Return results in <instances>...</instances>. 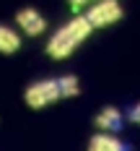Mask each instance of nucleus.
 <instances>
[{"instance_id": "f257e3e1", "label": "nucleus", "mask_w": 140, "mask_h": 151, "mask_svg": "<svg viewBox=\"0 0 140 151\" xmlns=\"http://www.w3.org/2000/svg\"><path fill=\"white\" fill-rule=\"evenodd\" d=\"M91 24H88V18L86 16H78L73 18L68 26H62L52 39H49V45H47V52H49V58H55V60H62V58H68L73 50H75L88 34H91Z\"/></svg>"}, {"instance_id": "f03ea898", "label": "nucleus", "mask_w": 140, "mask_h": 151, "mask_svg": "<svg viewBox=\"0 0 140 151\" xmlns=\"http://www.w3.org/2000/svg\"><path fill=\"white\" fill-rule=\"evenodd\" d=\"M60 94V81L57 78H44V81H36L26 89V104L34 107V109H44L47 104L57 102Z\"/></svg>"}, {"instance_id": "7ed1b4c3", "label": "nucleus", "mask_w": 140, "mask_h": 151, "mask_svg": "<svg viewBox=\"0 0 140 151\" xmlns=\"http://www.w3.org/2000/svg\"><path fill=\"white\" fill-rule=\"evenodd\" d=\"M86 18H88L91 26H109V24L122 18V8H119L117 0H99V5H93L86 13Z\"/></svg>"}, {"instance_id": "20e7f679", "label": "nucleus", "mask_w": 140, "mask_h": 151, "mask_svg": "<svg viewBox=\"0 0 140 151\" xmlns=\"http://www.w3.org/2000/svg\"><path fill=\"white\" fill-rule=\"evenodd\" d=\"M16 21H18V26L26 31V34H31V37L44 31V18H42V13H39L36 8H23V11H18Z\"/></svg>"}, {"instance_id": "39448f33", "label": "nucleus", "mask_w": 140, "mask_h": 151, "mask_svg": "<svg viewBox=\"0 0 140 151\" xmlns=\"http://www.w3.org/2000/svg\"><path fill=\"white\" fill-rule=\"evenodd\" d=\"M88 151H130V146H127V143H122V141H117L114 136L99 133V136H93V138H91Z\"/></svg>"}, {"instance_id": "423d86ee", "label": "nucleus", "mask_w": 140, "mask_h": 151, "mask_svg": "<svg viewBox=\"0 0 140 151\" xmlns=\"http://www.w3.org/2000/svg\"><path fill=\"white\" fill-rule=\"evenodd\" d=\"M122 112L119 109H114V107H107V109H101V115L96 117V125L101 128V130H112V133H117L119 128H122Z\"/></svg>"}, {"instance_id": "0eeeda50", "label": "nucleus", "mask_w": 140, "mask_h": 151, "mask_svg": "<svg viewBox=\"0 0 140 151\" xmlns=\"http://www.w3.org/2000/svg\"><path fill=\"white\" fill-rule=\"evenodd\" d=\"M18 47H21V37H18L13 29H8V26H0V52L11 55Z\"/></svg>"}, {"instance_id": "6e6552de", "label": "nucleus", "mask_w": 140, "mask_h": 151, "mask_svg": "<svg viewBox=\"0 0 140 151\" xmlns=\"http://www.w3.org/2000/svg\"><path fill=\"white\" fill-rule=\"evenodd\" d=\"M57 81H60V94L62 96H78L80 94V83H78L75 76H62Z\"/></svg>"}, {"instance_id": "1a4fd4ad", "label": "nucleus", "mask_w": 140, "mask_h": 151, "mask_svg": "<svg viewBox=\"0 0 140 151\" xmlns=\"http://www.w3.org/2000/svg\"><path fill=\"white\" fill-rule=\"evenodd\" d=\"M127 120L135 122V125H140V102H138V104H132L130 109H127Z\"/></svg>"}, {"instance_id": "9d476101", "label": "nucleus", "mask_w": 140, "mask_h": 151, "mask_svg": "<svg viewBox=\"0 0 140 151\" xmlns=\"http://www.w3.org/2000/svg\"><path fill=\"white\" fill-rule=\"evenodd\" d=\"M70 5L78 11V8H83V5H86V0H70Z\"/></svg>"}]
</instances>
